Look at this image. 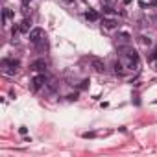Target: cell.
I'll use <instances>...</instances> for the list:
<instances>
[{"instance_id":"obj_3","label":"cell","mask_w":157,"mask_h":157,"mask_svg":"<svg viewBox=\"0 0 157 157\" xmlns=\"http://www.w3.org/2000/svg\"><path fill=\"white\" fill-rule=\"evenodd\" d=\"M43 83H44V76H35L33 80H32V89L33 91H39L43 87Z\"/></svg>"},{"instance_id":"obj_10","label":"cell","mask_w":157,"mask_h":157,"mask_svg":"<svg viewBox=\"0 0 157 157\" xmlns=\"http://www.w3.org/2000/svg\"><path fill=\"white\" fill-rule=\"evenodd\" d=\"M139 41H140L144 46H150V44H151V39H150V37H144V35H140V37H139Z\"/></svg>"},{"instance_id":"obj_13","label":"cell","mask_w":157,"mask_h":157,"mask_svg":"<svg viewBox=\"0 0 157 157\" xmlns=\"http://www.w3.org/2000/svg\"><path fill=\"white\" fill-rule=\"evenodd\" d=\"M11 15H13L11 10H4V22H8V21L11 19Z\"/></svg>"},{"instance_id":"obj_8","label":"cell","mask_w":157,"mask_h":157,"mask_svg":"<svg viewBox=\"0 0 157 157\" xmlns=\"http://www.w3.org/2000/svg\"><path fill=\"white\" fill-rule=\"evenodd\" d=\"M2 65H4V67H6V65H10V67L17 68V67H19V61H17V59H4V61H2Z\"/></svg>"},{"instance_id":"obj_5","label":"cell","mask_w":157,"mask_h":157,"mask_svg":"<svg viewBox=\"0 0 157 157\" xmlns=\"http://www.w3.org/2000/svg\"><path fill=\"white\" fill-rule=\"evenodd\" d=\"M117 26H118V21H117V19H104V28L113 30V28H117Z\"/></svg>"},{"instance_id":"obj_4","label":"cell","mask_w":157,"mask_h":157,"mask_svg":"<svg viewBox=\"0 0 157 157\" xmlns=\"http://www.w3.org/2000/svg\"><path fill=\"white\" fill-rule=\"evenodd\" d=\"M46 68V61L44 59H37L32 63V70H44Z\"/></svg>"},{"instance_id":"obj_14","label":"cell","mask_w":157,"mask_h":157,"mask_svg":"<svg viewBox=\"0 0 157 157\" xmlns=\"http://www.w3.org/2000/svg\"><path fill=\"white\" fill-rule=\"evenodd\" d=\"M26 131H28V129H26V128H24V126H22V128H21V129H19V133H21V135H26Z\"/></svg>"},{"instance_id":"obj_17","label":"cell","mask_w":157,"mask_h":157,"mask_svg":"<svg viewBox=\"0 0 157 157\" xmlns=\"http://www.w3.org/2000/svg\"><path fill=\"white\" fill-rule=\"evenodd\" d=\"M26 2H28V0H24V4H26Z\"/></svg>"},{"instance_id":"obj_16","label":"cell","mask_w":157,"mask_h":157,"mask_svg":"<svg viewBox=\"0 0 157 157\" xmlns=\"http://www.w3.org/2000/svg\"><path fill=\"white\" fill-rule=\"evenodd\" d=\"M65 2H74V0H65Z\"/></svg>"},{"instance_id":"obj_12","label":"cell","mask_w":157,"mask_h":157,"mask_svg":"<svg viewBox=\"0 0 157 157\" xmlns=\"http://www.w3.org/2000/svg\"><path fill=\"white\" fill-rule=\"evenodd\" d=\"M117 41H122V43H128V41H129V35H128V33H120V35H117Z\"/></svg>"},{"instance_id":"obj_1","label":"cell","mask_w":157,"mask_h":157,"mask_svg":"<svg viewBox=\"0 0 157 157\" xmlns=\"http://www.w3.org/2000/svg\"><path fill=\"white\" fill-rule=\"evenodd\" d=\"M28 37H30V43L37 44L41 39H44V30H43V28H33V30H30Z\"/></svg>"},{"instance_id":"obj_15","label":"cell","mask_w":157,"mask_h":157,"mask_svg":"<svg viewBox=\"0 0 157 157\" xmlns=\"http://www.w3.org/2000/svg\"><path fill=\"white\" fill-rule=\"evenodd\" d=\"M129 2H131V0H124V4H129Z\"/></svg>"},{"instance_id":"obj_6","label":"cell","mask_w":157,"mask_h":157,"mask_svg":"<svg viewBox=\"0 0 157 157\" xmlns=\"http://www.w3.org/2000/svg\"><path fill=\"white\" fill-rule=\"evenodd\" d=\"M30 26H32V21L26 17V19L21 22V32H22V33H30Z\"/></svg>"},{"instance_id":"obj_11","label":"cell","mask_w":157,"mask_h":157,"mask_svg":"<svg viewBox=\"0 0 157 157\" xmlns=\"http://www.w3.org/2000/svg\"><path fill=\"white\" fill-rule=\"evenodd\" d=\"M155 59H157V46L148 54V61H155Z\"/></svg>"},{"instance_id":"obj_9","label":"cell","mask_w":157,"mask_h":157,"mask_svg":"<svg viewBox=\"0 0 157 157\" xmlns=\"http://www.w3.org/2000/svg\"><path fill=\"white\" fill-rule=\"evenodd\" d=\"M115 74H124V67H122V63L120 61H115Z\"/></svg>"},{"instance_id":"obj_7","label":"cell","mask_w":157,"mask_h":157,"mask_svg":"<svg viewBox=\"0 0 157 157\" xmlns=\"http://www.w3.org/2000/svg\"><path fill=\"white\" fill-rule=\"evenodd\" d=\"M85 17H87V21H98V19H100L94 10H87V11H85Z\"/></svg>"},{"instance_id":"obj_2","label":"cell","mask_w":157,"mask_h":157,"mask_svg":"<svg viewBox=\"0 0 157 157\" xmlns=\"http://www.w3.org/2000/svg\"><path fill=\"white\" fill-rule=\"evenodd\" d=\"M89 63H91V67H93L96 72H100V74H104V72H105V63H104L100 57L91 56V57H89Z\"/></svg>"}]
</instances>
